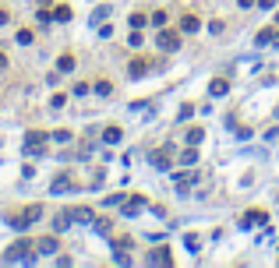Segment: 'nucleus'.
Wrapping results in <instances>:
<instances>
[{
  "label": "nucleus",
  "instance_id": "f03ea898",
  "mask_svg": "<svg viewBox=\"0 0 279 268\" xmlns=\"http://www.w3.org/2000/svg\"><path fill=\"white\" fill-rule=\"evenodd\" d=\"M32 251H36V240H18V244L7 247V254H4L0 261H4V265H7V261H28Z\"/></svg>",
  "mask_w": 279,
  "mask_h": 268
},
{
  "label": "nucleus",
  "instance_id": "f8f14e48",
  "mask_svg": "<svg viewBox=\"0 0 279 268\" xmlns=\"http://www.w3.org/2000/svg\"><path fill=\"white\" fill-rule=\"evenodd\" d=\"M120 127H117V124H110V127H106V131H103V138H106V141H110V145H117V141H120Z\"/></svg>",
  "mask_w": 279,
  "mask_h": 268
},
{
  "label": "nucleus",
  "instance_id": "1a4fd4ad",
  "mask_svg": "<svg viewBox=\"0 0 279 268\" xmlns=\"http://www.w3.org/2000/svg\"><path fill=\"white\" fill-rule=\"evenodd\" d=\"M265 219H269L265 208H251V212H244V222H265Z\"/></svg>",
  "mask_w": 279,
  "mask_h": 268
},
{
  "label": "nucleus",
  "instance_id": "bb28decb",
  "mask_svg": "<svg viewBox=\"0 0 279 268\" xmlns=\"http://www.w3.org/2000/svg\"><path fill=\"white\" fill-rule=\"evenodd\" d=\"M237 4H240V7H255L258 0H237Z\"/></svg>",
  "mask_w": 279,
  "mask_h": 268
},
{
  "label": "nucleus",
  "instance_id": "aec40b11",
  "mask_svg": "<svg viewBox=\"0 0 279 268\" xmlns=\"http://www.w3.org/2000/svg\"><path fill=\"white\" fill-rule=\"evenodd\" d=\"M152 25H159V28H166V11H156V14H152Z\"/></svg>",
  "mask_w": 279,
  "mask_h": 268
},
{
  "label": "nucleus",
  "instance_id": "dca6fc26",
  "mask_svg": "<svg viewBox=\"0 0 279 268\" xmlns=\"http://www.w3.org/2000/svg\"><path fill=\"white\" fill-rule=\"evenodd\" d=\"M226 88H230V85H226V78H215V81H212V95H223Z\"/></svg>",
  "mask_w": 279,
  "mask_h": 268
},
{
  "label": "nucleus",
  "instance_id": "412c9836",
  "mask_svg": "<svg viewBox=\"0 0 279 268\" xmlns=\"http://www.w3.org/2000/svg\"><path fill=\"white\" fill-rule=\"evenodd\" d=\"M195 162H198L195 152H184V155H180V166H195Z\"/></svg>",
  "mask_w": 279,
  "mask_h": 268
},
{
  "label": "nucleus",
  "instance_id": "a211bd4d",
  "mask_svg": "<svg viewBox=\"0 0 279 268\" xmlns=\"http://www.w3.org/2000/svg\"><path fill=\"white\" fill-rule=\"evenodd\" d=\"M32 39H36V36H32V28H21V32H18V43H21V46H28Z\"/></svg>",
  "mask_w": 279,
  "mask_h": 268
},
{
  "label": "nucleus",
  "instance_id": "39448f33",
  "mask_svg": "<svg viewBox=\"0 0 279 268\" xmlns=\"http://www.w3.org/2000/svg\"><path fill=\"white\" fill-rule=\"evenodd\" d=\"M170 261H173L170 247H156V251L148 254V265H170Z\"/></svg>",
  "mask_w": 279,
  "mask_h": 268
},
{
  "label": "nucleus",
  "instance_id": "393cba45",
  "mask_svg": "<svg viewBox=\"0 0 279 268\" xmlns=\"http://www.w3.org/2000/svg\"><path fill=\"white\" fill-rule=\"evenodd\" d=\"M53 141H71V131H53Z\"/></svg>",
  "mask_w": 279,
  "mask_h": 268
},
{
  "label": "nucleus",
  "instance_id": "6ab92c4d",
  "mask_svg": "<svg viewBox=\"0 0 279 268\" xmlns=\"http://www.w3.org/2000/svg\"><path fill=\"white\" fill-rule=\"evenodd\" d=\"M64 187H71V177H68V173H64V177H57V180H53V191H64Z\"/></svg>",
  "mask_w": 279,
  "mask_h": 268
},
{
  "label": "nucleus",
  "instance_id": "20e7f679",
  "mask_svg": "<svg viewBox=\"0 0 279 268\" xmlns=\"http://www.w3.org/2000/svg\"><path fill=\"white\" fill-rule=\"evenodd\" d=\"M46 138H50V134L28 131V134H25V152H43V148H46Z\"/></svg>",
  "mask_w": 279,
  "mask_h": 268
},
{
  "label": "nucleus",
  "instance_id": "4be33fe9",
  "mask_svg": "<svg viewBox=\"0 0 279 268\" xmlns=\"http://www.w3.org/2000/svg\"><path fill=\"white\" fill-rule=\"evenodd\" d=\"M145 21H148L145 14H131V28H145Z\"/></svg>",
  "mask_w": 279,
  "mask_h": 268
},
{
  "label": "nucleus",
  "instance_id": "a878e982",
  "mask_svg": "<svg viewBox=\"0 0 279 268\" xmlns=\"http://www.w3.org/2000/svg\"><path fill=\"white\" fill-rule=\"evenodd\" d=\"M11 21V14H7V7H0V25H7Z\"/></svg>",
  "mask_w": 279,
  "mask_h": 268
},
{
  "label": "nucleus",
  "instance_id": "2eb2a0df",
  "mask_svg": "<svg viewBox=\"0 0 279 268\" xmlns=\"http://www.w3.org/2000/svg\"><path fill=\"white\" fill-rule=\"evenodd\" d=\"M202 134H205L202 127H191V131L184 134V138H188V145H198V141H202Z\"/></svg>",
  "mask_w": 279,
  "mask_h": 268
},
{
  "label": "nucleus",
  "instance_id": "c85d7f7f",
  "mask_svg": "<svg viewBox=\"0 0 279 268\" xmlns=\"http://www.w3.org/2000/svg\"><path fill=\"white\" fill-rule=\"evenodd\" d=\"M4 67H7V57H4V53H0V71H4Z\"/></svg>",
  "mask_w": 279,
  "mask_h": 268
},
{
  "label": "nucleus",
  "instance_id": "cd10ccee",
  "mask_svg": "<svg viewBox=\"0 0 279 268\" xmlns=\"http://www.w3.org/2000/svg\"><path fill=\"white\" fill-rule=\"evenodd\" d=\"M258 4H262V7H276V0H258Z\"/></svg>",
  "mask_w": 279,
  "mask_h": 268
},
{
  "label": "nucleus",
  "instance_id": "9b49d317",
  "mask_svg": "<svg viewBox=\"0 0 279 268\" xmlns=\"http://www.w3.org/2000/svg\"><path fill=\"white\" fill-rule=\"evenodd\" d=\"M71 215H74V219H81V222H92V208H88V205H78V208H71Z\"/></svg>",
  "mask_w": 279,
  "mask_h": 268
},
{
  "label": "nucleus",
  "instance_id": "9d476101",
  "mask_svg": "<svg viewBox=\"0 0 279 268\" xmlns=\"http://www.w3.org/2000/svg\"><path fill=\"white\" fill-rule=\"evenodd\" d=\"M128 71H131V78H141V74H145V71H148V60H131V64H128Z\"/></svg>",
  "mask_w": 279,
  "mask_h": 268
},
{
  "label": "nucleus",
  "instance_id": "ddd939ff",
  "mask_svg": "<svg viewBox=\"0 0 279 268\" xmlns=\"http://www.w3.org/2000/svg\"><path fill=\"white\" fill-rule=\"evenodd\" d=\"M141 205H145V198H128V201H124V212H128V215H135Z\"/></svg>",
  "mask_w": 279,
  "mask_h": 268
},
{
  "label": "nucleus",
  "instance_id": "6e6552de",
  "mask_svg": "<svg viewBox=\"0 0 279 268\" xmlns=\"http://www.w3.org/2000/svg\"><path fill=\"white\" fill-rule=\"evenodd\" d=\"M198 28H202L198 14H184V18H180V32H198Z\"/></svg>",
  "mask_w": 279,
  "mask_h": 268
},
{
  "label": "nucleus",
  "instance_id": "0eeeda50",
  "mask_svg": "<svg viewBox=\"0 0 279 268\" xmlns=\"http://www.w3.org/2000/svg\"><path fill=\"white\" fill-rule=\"evenodd\" d=\"M170 159H173V148H170V145L152 152V162H156V166H170Z\"/></svg>",
  "mask_w": 279,
  "mask_h": 268
},
{
  "label": "nucleus",
  "instance_id": "4468645a",
  "mask_svg": "<svg viewBox=\"0 0 279 268\" xmlns=\"http://www.w3.org/2000/svg\"><path fill=\"white\" fill-rule=\"evenodd\" d=\"M53 18H57V21H71V7L68 4H60V7L53 11Z\"/></svg>",
  "mask_w": 279,
  "mask_h": 268
},
{
  "label": "nucleus",
  "instance_id": "f3484780",
  "mask_svg": "<svg viewBox=\"0 0 279 268\" xmlns=\"http://www.w3.org/2000/svg\"><path fill=\"white\" fill-rule=\"evenodd\" d=\"M57 67H60V71H74V57H71V53H64V57L57 60Z\"/></svg>",
  "mask_w": 279,
  "mask_h": 268
},
{
  "label": "nucleus",
  "instance_id": "f257e3e1",
  "mask_svg": "<svg viewBox=\"0 0 279 268\" xmlns=\"http://www.w3.org/2000/svg\"><path fill=\"white\" fill-rule=\"evenodd\" d=\"M4 215H7V226H14V229H28V226L43 215V205L36 201V205H25V208H7Z\"/></svg>",
  "mask_w": 279,
  "mask_h": 268
},
{
  "label": "nucleus",
  "instance_id": "5701e85b",
  "mask_svg": "<svg viewBox=\"0 0 279 268\" xmlns=\"http://www.w3.org/2000/svg\"><path fill=\"white\" fill-rule=\"evenodd\" d=\"M272 36H276L272 28H262V32H258V43H272Z\"/></svg>",
  "mask_w": 279,
  "mask_h": 268
},
{
  "label": "nucleus",
  "instance_id": "7ed1b4c3",
  "mask_svg": "<svg viewBox=\"0 0 279 268\" xmlns=\"http://www.w3.org/2000/svg\"><path fill=\"white\" fill-rule=\"evenodd\" d=\"M156 46H159V50H170V53H173V50L180 46V36H177L173 28H163V32H159V39H156Z\"/></svg>",
  "mask_w": 279,
  "mask_h": 268
},
{
  "label": "nucleus",
  "instance_id": "423d86ee",
  "mask_svg": "<svg viewBox=\"0 0 279 268\" xmlns=\"http://www.w3.org/2000/svg\"><path fill=\"white\" fill-rule=\"evenodd\" d=\"M57 247H60L57 237H39V240H36V251H39V254H53Z\"/></svg>",
  "mask_w": 279,
  "mask_h": 268
},
{
  "label": "nucleus",
  "instance_id": "b1692460",
  "mask_svg": "<svg viewBox=\"0 0 279 268\" xmlns=\"http://www.w3.org/2000/svg\"><path fill=\"white\" fill-rule=\"evenodd\" d=\"M96 92H99V95H110V92H113V85H110V81H99V85H96Z\"/></svg>",
  "mask_w": 279,
  "mask_h": 268
}]
</instances>
